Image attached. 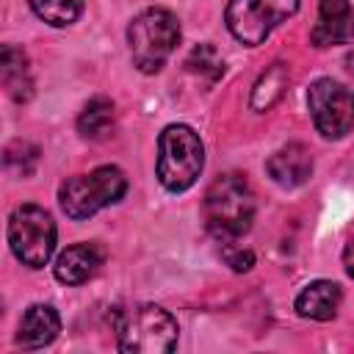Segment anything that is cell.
<instances>
[{
	"label": "cell",
	"instance_id": "obj_11",
	"mask_svg": "<svg viewBox=\"0 0 354 354\" xmlns=\"http://www.w3.org/2000/svg\"><path fill=\"white\" fill-rule=\"evenodd\" d=\"M266 171L268 177L282 185V188H296L301 185L310 171H313V158H310V149L304 144H288L282 149H277L268 160H266Z\"/></svg>",
	"mask_w": 354,
	"mask_h": 354
},
{
	"label": "cell",
	"instance_id": "obj_5",
	"mask_svg": "<svg viewBox=\"0 0 354 354\" xmlns=\"http://www.w3.org/2000/svg\"><path fill=\"white\" fill-rule=\"evenodd\" d=\"M127 191V177L119 166H100L88 174L69 177L58 188V202L64 213L75 221L94 216L97 210L119 202Z\"/></svg>",
	"mask_w": 354,
	"mask_h": 354
},
{
	"label": "cell",
	"instance_id": "obj_15",
	"mask_svg": "<svg viewBox=\"0 0 354 354\" xmlns=\"http://www.w3.org/2000/svg\"><path fill=\"white\" fill-rule=\"evenodd\" d=\"M77 130L83 138L102 141L113 130V102L108 97H94L86 102V108L77 116Z\"/></svg>",
	"mask_w": 354,
	"mask_h": 354
},
{
	"label": "cell",
	"instance_id": "obj_19",
	"mask_svg": "<svg viewBox=\"0 0 354 354\" xmlns=\"http://www.w3.org/2000/svg\"><path fill=\"white\" fill-rule=\"evenodd\" d=\"M3 160H6L8 171H14L19 177H30L39 163V147H33L28 141H11L3 152Z\"/></svg>",
	"mask_w": 354,
	"mask_h": 354
},
{
	"label": "cell",
	"instance_id": "obj_9",
	"mask_svg": "<svg viewBox=\"0 0 354 354\" xmlns=\"http://www.w3.org/2000/svg\"><path fill=\"white\" fill-rule=\"evenodd\" d=\"M310 41L315 47L348 44L354 41V11L348 0H321L318 22L310 30Z\"/></svg>",
	"mask_w": 354,
	"mask_h": 354
},
{
	"label": "cell",
	"instance_id": "obj_13",
	"mask_svg": "<svg viewBox=\"0 0 354 354\" xmlns=\"http://www.w3.org/2000/svg\"><path fill=\"white\" fill-rule=\"evenodd\" d=\"M340 299H343V293H340L337 282L315 279L296 296V313L304 318H313V321H329V318H335Z\"/></svg>",
	"mask_w": 354,
	"mask_h": 354
},
{
	"label": "cell",
	"instance_id": "obj_2",
	"mask_svg": "<svg viewBox=\"0 0 354 354\" xmlns=\"http://www.w3.org/2000/svg\"><path fill=\"white\" fill-rule=\"evenodd\" d=\"M116 337L124 354H169L177 346V321L158 304L116 313Z\"/></svg>",
	"mask_w": 354,
	"mask_h": 354
},
{
	"label": "cell",
	"instance_id": "obj_10",
	"mask_svg": "<svg viewBox=\"0 0 354 354\" xmlns=\"http://www.w3.org/2000/svg\"><path fill=\"white\" fill-rule=\"evenodd\" d=\"M102 260H105V249L100 243H94V241L91 243H75V246H66L58 254L53 271H55L58 282L80 285V282H86L102 266Z\"/></svg>",
	"mask_w": 354,
	"mask_h": 354
},
{
	"label": "cell",
	"instance_id": "obj_14",
	"mask_svg": "<svg viewBox=\"0 0 354 354\" xmlns=\"http://www.w3.org/2000/svg\"><path fill=\"white\" fill-rule=\"evenodd\" d=\"M0 72H3V83L6 91L17 100V102H28L33 94V80H30V69H28V55L14 47L6 44L3 55H0Z\"/></svg>",
	"mask_w": 354,
	"mask_h": 354
},
{
	"label": "cell",
	"instance_id": "obj_20",
	"mask_svg": "<svg viewBox=\"0 0 354 354\" xmlns=\"http://www.w3.org/2000/svg\"><path fill=\"white\" fill-rule=\"evenodd\" d=\"M224 260H227V266H232L235 271H249V268L254 266V254H252L249 249H235L232 241L224 243Z\"/></svg>",
	"mask_w": 354,
	"mask_h": 354
},
{
	"label": "cell",
	"instance_id": "obj_18",
	"mask_svg": "<svg viewBox=\"0 0 354 354\" xmlns=\"http://www.w3.org/2000/svg\"><path fill=\"white\" fill-rule=\"evenodd\" d=\"M185 66H188V72L205 77L207 83H213V80H218V77L224 75V61H221V55L216 53V47H210V44L194 47L191 55L185 58Z\"/></svg>",
	"mask_w": 354,
	"mask_h": 354
},
{
	"label": "cell",
	"instance_id": "obj_1",
	"mask_svg": "<svg viewBox=\"0 0 354 354\" xmlns=\"http://www.w3.org/2000/svg\"><path fill=\"white\" fill-rule=\"evenodd\" d=\"M202 210L210 235L230 243L249 232L254 221V194L241 174H221L210 183Z\"/></svg>",
	"mask_w": 354,
	"mask_h": 354
},
{
	"label": "cell",
	"instance_id": "obj_3",
	"mask_svg": "<svg viewBox=\"0 0 354 354\" xmlns=\"http://www.w3.org/2000/svg\"><path fill=\"white\" fill-rule=\"evenodd\" d=\"M205 166L199 136L188 124H169L158 138V180L166 191H188Z\"/></svg>",
	"mask_w": 354,
	"mask_h": 354
},
{
	"label": "cell",
	"instance_id": "obj_4",
	"mask_svg": "<svg viewBox=\"0 0 354 354\" xmlns=\"http://www.w3.org/2000/svg\"><path fill=\"white\" fill-rule=\"evenodd\" d=\"M127 41H130L133 64L141 72L152 75L174 53L177 41H180V22L166 8H147L130 22Z\"/></svg>",
	"mask_w": 354,
	"mask_h": 354
},
{
	"label": "cell",
	"instance_id": "obj_7",
	"mask_svg": "<svg viewBox=\"0 0 354 354\" xmlns=\"http://www.w3.org/2000/svg\"><path fill=\"white\" fill-rule=\"evenodd\" d=\"M296 8H299V0H230L224 19L230 33L241 44L254 47V44H263L279 22L293 17Z\"/></svg>",
	"mask_w": 354,
	"mask_h": 354
},
{
	"label": "cell",
	"instance_id": "obj_22",
	"mask_svg": "<svg viewBox=\"0 0 354 354\" xmlns=\"http://www.w3.org/2000/svg\"><path fill=\"white\" fill-rule=\"evenodd\" d=\"M348 64H351V72H354V58H351V61H348Z\"/></svg>",
	"mask_w": 354,
	"mask_h": 354
},
{
	"label": "cell",
	"instance_id": "obj_12",
	"mask_svg": "<svg viewBox=\"0 0 354 354\" xmlns=\"http://www.w3.org/2000/svg\"><path fill=\"white\" fill-rule=\"evenodd\" d=\"M61 332V318L50 304H30L19 321L17 343L22 348H41L53 343Z\"/></svg>",
	"mask_w": 354,
	"mask_h": 354
},
{
	"label": "cell",
	"instance_id": "obj_16",
	"mask_svg": "<svg viewBox=\"0 0 354 354\" xmlns=\"http://www.w3.org/2000/svg\"><path fill=\"white\" fill-rule=\"evenodd\" d=\"M285 88H288V69H285V64H271L260 75L254 88H252V108L254 111H271L285 97Z\"/></svg>",
	"mask_w": 354,
	"mask_h": 354
},
{
	"label": "cell",
	"instance_id": "obj_17",
	"mask_svg": "<svg viewBox=\"0 0 354 354\" xmlns=\"http://www.w3.org/2000/svg\"><path fill=\"white\" fill-rule=\"evenodd\" d=\"M28 3L39 19L55 28L72 25L83 11V0H28Z\"/></svg>",
	"mask_w": 354,
	"mask_h": 354
},
{
	"label": "cell",
	"instance_id": "obj_8",
	"mask_svg": "<svg viewBox=\"0 0 354 354\" xmlns=\"http://www.w3.org/2000/svg\"><path fill=\"white\" fill-rule=\"evenodd\" d=\"M307 105L324 138H343L354 127V91L332 77H318L307 88Z\"/></svg>",
	"mask_w": 354,
	"mask_h": 354
},
{
	"label": "cell",
	"instance_id": "obj_6",
	"mask_svg": "<svg viewBox=\"0 0 354 354\" xmlns=\"http://www.w3.org/2000/svg\"><path fill=\"white\" fill-rule=\"evenodd\" d=\"M8 243L19 263L41 268L55 249V221L39 205H19L8 218Z\"/></svg>",
	"mask_w": 354,
	"mask_h": 354
},
{
	"label": "cell",
	"instance_id": "obj_21",
	"mask_svg": "<svg viewBox=\"0 0 354 354\" xmlns=\"http://www.w3.org/2000/svg\"><path fill=\"white\" fill-rule=\"evenodd\" d=\"M343 263H346L348 277H354V238L348 241V246H346V252H343Z\"/></svg>",
	"mask_w": 354,
	"mask_h": 354
}]
</instances>
